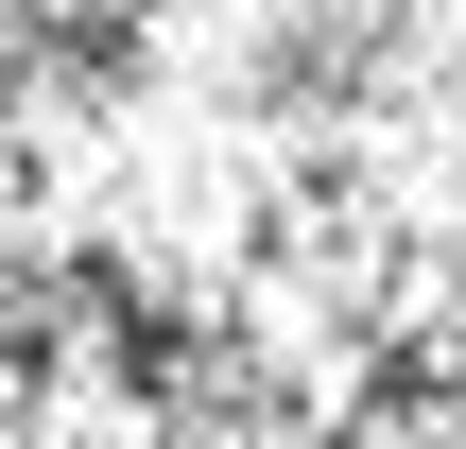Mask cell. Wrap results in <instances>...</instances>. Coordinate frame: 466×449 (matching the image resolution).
<instances>
[{
  "label": "cell",
  "instance_id": "cell-1",
  "mask_svg": "<svg viewBox=\"0 0 466 449\" xmlns=\"http://www.w3.org/2000/svg\"><path fill=\"white\" fill-rule=\"evenodd\" d=\"M0 449H466V0H0Z\"/></svg>",
  "mask_w": 466,
  "mask_h": 449
}]
</instances>
